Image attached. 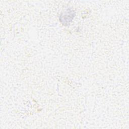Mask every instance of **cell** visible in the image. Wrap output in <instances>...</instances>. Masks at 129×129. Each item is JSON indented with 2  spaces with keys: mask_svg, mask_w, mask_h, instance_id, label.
<instances>
[{
  "mask_svg": "<svg viewBox=\"0 0 129 129\" xmlns=\"http://www.w3.org/2000/svg\"><path fill=\"white\" fill-rule=\"evenodd\" d=\"M75 16V12L71 9H68L64 12H62L59 16L60 22L65 26L70 25Z\"/></svg>",
  "mask_w": 129,
  "mask_h": 129,
  "instance_id": "6da1fadb",
  "label": "cell"
}]
</instances>
